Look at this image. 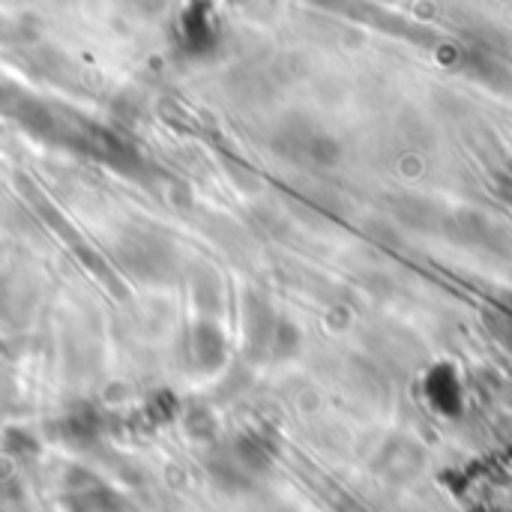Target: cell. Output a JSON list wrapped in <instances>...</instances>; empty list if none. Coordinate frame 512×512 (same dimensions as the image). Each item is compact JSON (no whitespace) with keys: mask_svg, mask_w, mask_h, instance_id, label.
<instances>
[{"mask_svg":"<svg viewBox=\"0 0 512 512\" xmlns=\"http://www.w3.org/2000/svg\"><path fill=\"white\" fill-rule=\"evenodd\" d=\"M492 333L512 348V315H495L492 321Z\"/></svg>","mask_w":512,"mask_h":512,"instance_id":"cell-1","label":"cell"}]
</instances>
